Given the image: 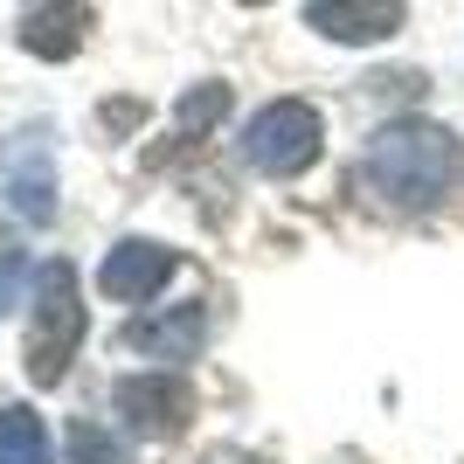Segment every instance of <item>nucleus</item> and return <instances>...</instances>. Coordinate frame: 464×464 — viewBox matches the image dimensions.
<instances>
[{
	"label": "nucleus",
	"mask_w": 464,
	"mask_h": 464,
	"mask_svg": "<svg viewBox=\"0 0 464 464\" xmlns=\"http://www.w3.org/2000/svg\"><path fill=\"white\" fill-rule=\"evenodd\" d=\"M104 125H139V104H104Z\"/></svg>",
	"instance_id": "nucleus-14"
},
{
	"label": "nucleus",
	"mask_w": 464,
	"mask_h": 464,
	"mask_svg": "<svg viewBox=\"0 0 464 464\" xmlns=\"http://www.w3.org/2000/svg\"><path fill=\"white\" fill-rule=\"evenodd\" d=\"M0 464H49V430L35 409H0Z\"/></svg>",
	"instance_id": "nucleus-10"
},
{
	"label": "nucleus",
	"mask_w": 464,
	"mask_h": 464,
	"mask_svg": "<svg viewBox=\"0 0 464 464\" xmlns=\"http://www.w3.org/2000/svg\"><path fill=\"white\" fill-rule=\"evenodd\" d=\"M111 402L125 416V430H139V437H180L194 416V382L167 374V368H146V374H125L111 388Z\"/></svg>",
	"instance_id": "nucleus-4"
},
{
	"label": "nucleus",
	"mask_w": 464,
	"mask_h": 464,
	"mask_svg": "<svg viewBox=\"0 0 464 464\" xmlns=\"http://www.w3.org/2000/svg\"><path fill=\"white\" fill-rule=\"evenodd\" d=\"M319 139H326V125H319V111H312L305 97H277V104H264V111L250 118L243 153H250L256 174L291 180V174H305L312 160H319Z\"/></svg>",
	"instance_id": "nucleus-3"
},
{
	"label": "nucleus",
	"mask_w": 464,
	"mask_h": 464,
	"mask_svg": "<svg viewBox=\"0 0 464 464\" xmlns=\"http://www.w3.org/2000/svg\"><path fill=\"white\" fill-rule=\"evenodd\" d=\"M361 180H368L382 201H395V208H437V201L464 180V146L444 132V125L395 118V125H382V132L368 139Z\"/></svg>",
	"instance_id": "nucleus-1"
},
{
	"label": "nucleus",
	"mask_w": 464,
	"mask_h": 464,
	"mask_svg": "<svg viewBox=\"0 0 464 464\" xmlns=\"http://www.w3.org/2000/svg\"><path fill=\"white\" fill-rule=\"evenodd\" d=\"M0 174H7V215H21L28 229L56 222V153H49V132H14L7 153H0Z\"/></svg>",
	"instance_id": "nucleus-5"
},
{
	"label": "nucleus",
	"mask_w": 464,
	"mask_h": 464,
	"mask_svg": "<svg viewBox=\"0 0 464 464\" xmlns=\"http://www.w3.org/2000/svg\"><path fill=\"white\" fill-rule=\"evenodd\" d=\"M28 382L35 388H56L63 374H70V361H77L83 347V298H77V271L63 264V256H49L35 271V285H28Z\"/></svg>",
	"instance_id": "nucleus-2"
},
{
	"label": "nucleus",
	"mask_w": 464,
	"mask_h": 464,
	"mask_svg": "<svg viewBox=\"0 0 464 464\" xmlns=\"http://www.w3.org/2000/svg\"><path fill=\"white\" fill-rule=\"evenodd\" d=\"M91 35V0H42L21 14V49L42 63H70Z\"/></svg>",
	"instance_id": "nucleus-9"
},
{
	"label": "nucleus",
	"mask_w": 464,
	"mask_h": 464,
	"mask_svg": "<svg viewBox=\"0 0 464 464\" xmlns=\"http://www.w3.org/2000/svg\"><path fill=\"white\" fill-rule=\"evenodd\" d=\"M201 340H208L201 298H194V305H167V312H153V319H132V326H125V347L146 353V361H188V353H201Z\"/></svg>",
	"instance_id": "nucleus-8"
},
{
	"label": "nucleus",
	"mask_w": 464,
	"mask_h": 464,
	"mask_svg": "<svg viewBox=\"0 0 464 464\" xmlns=\"http://www.w3.org/2000/svg\"><path fill=\"white\" fill-rule=\"evenodd\" d=\"M243 7H250V0H243ZM256 7H264V0H256Z\"/></svg>",
	"instance_id": "nucleus-15"
},
{
	"label": "nucleus",
	"mask_w": 464,
	"mask_h": 464,
	"mask_svg": "<svg viewBox=\"0 0 464 464\" xmlns=\"http://www.w3.org/2000/svg\"><path fill=\"white\" fill-rule=\"evenodd\" d=\"M70 458H77V464H132V450L118 444L104 423L83 416V423H70Z\"/></svg>",
	"instance_id": "nucleus-12"
},
{
	"label": "nucleus",
	"mask_w": 464,
	"mask_h": 464,
	"mask_svg": "<svg viewBox=\"0 0 464 464\" xmlns=\"http://www.w3.org/2000/svg\"><path fill=\"white\" fill-rule=\"evenodd\" d=\"M222 118H229V83H194V91L174 104V125H180V139L208 132V125H222Z\"/></svg>",
	"instance_id": "nucleus-11"
},
{
	"label": "nucleus",
	"mask_w": 464,
	"mask_h": 464,
	"mask_svg": "<svg viewBox=\"0 0 464 464\" xmlns=\"http://www.w3.org/2000/svg\"><path fill=\"white\" fill-rule=\"evenodd\" d=\"M21 285H35V277H28V256H21V250H0V312L21 298Z\"/></svg>",
	"instance_id": "nucleus-13"
},
{
	"label": "nucleus",
	"mask_w": 464,
	"mask_h": 464,
	"mask_svg": "<svg viewBox=\"0 0 464 464\" xmlns=\"http://www.w3.org/2000/svg\"><path fill=\"white\" fill-rule=\"evenodd\" d=\"M305 28L326 42H388L402 28V0H305Z\"/></svg>",
	"instance_id": "nucleus-7"
},
{
	"label": "nucleus",
	"mask_w": 464,
	"mask_h": 464,
	"mask_svg": "<svg viewBox=\"0 0 464 464\" xmlns=\"http://www.w3.org/2000/svg\"><path fill=\"white\" fill-rule=\"evenodd\" d=\"M174 271H180V256L167 250V243H139L132 236V243H118V250L97 264V291L118 298V305H146Z\"/></svg>",
	"instance_id": "nucleus-6"
}]
</instances>
